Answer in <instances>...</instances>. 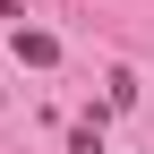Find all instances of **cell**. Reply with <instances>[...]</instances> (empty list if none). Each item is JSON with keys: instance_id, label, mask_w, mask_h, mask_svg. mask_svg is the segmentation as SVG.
I'll list each match as a JSON object with an SVG mask.
<instances>
[{"instance_id": "obj_1", "label": "cell", "mask_w": 154, "mask_h": 154, "mask_svg": "<svg viewBox=\"0 0 154 154\" xmlns=\"http://www.w3.org/2000/svg\"><path fill=\"white\" fill-rule=\"evenodd\" d=\"M17 60H34V69H51V60H60V43H51L43 26H17Z\"/></svg>"}, {"instance_id": "obj_2", "label": "cell", "mask_w": 154, "mask_h": 154, "mask_svg": "<svg viewBox=\"0 0 154 154\" xmlns=\"http://www.w3.org/2000/svg\"><path fill=\"white\" fill-rule=\"evenodd\" d=\"M69 154H103V128H77V137H69Z\"/></svg>"}]
</instances>
